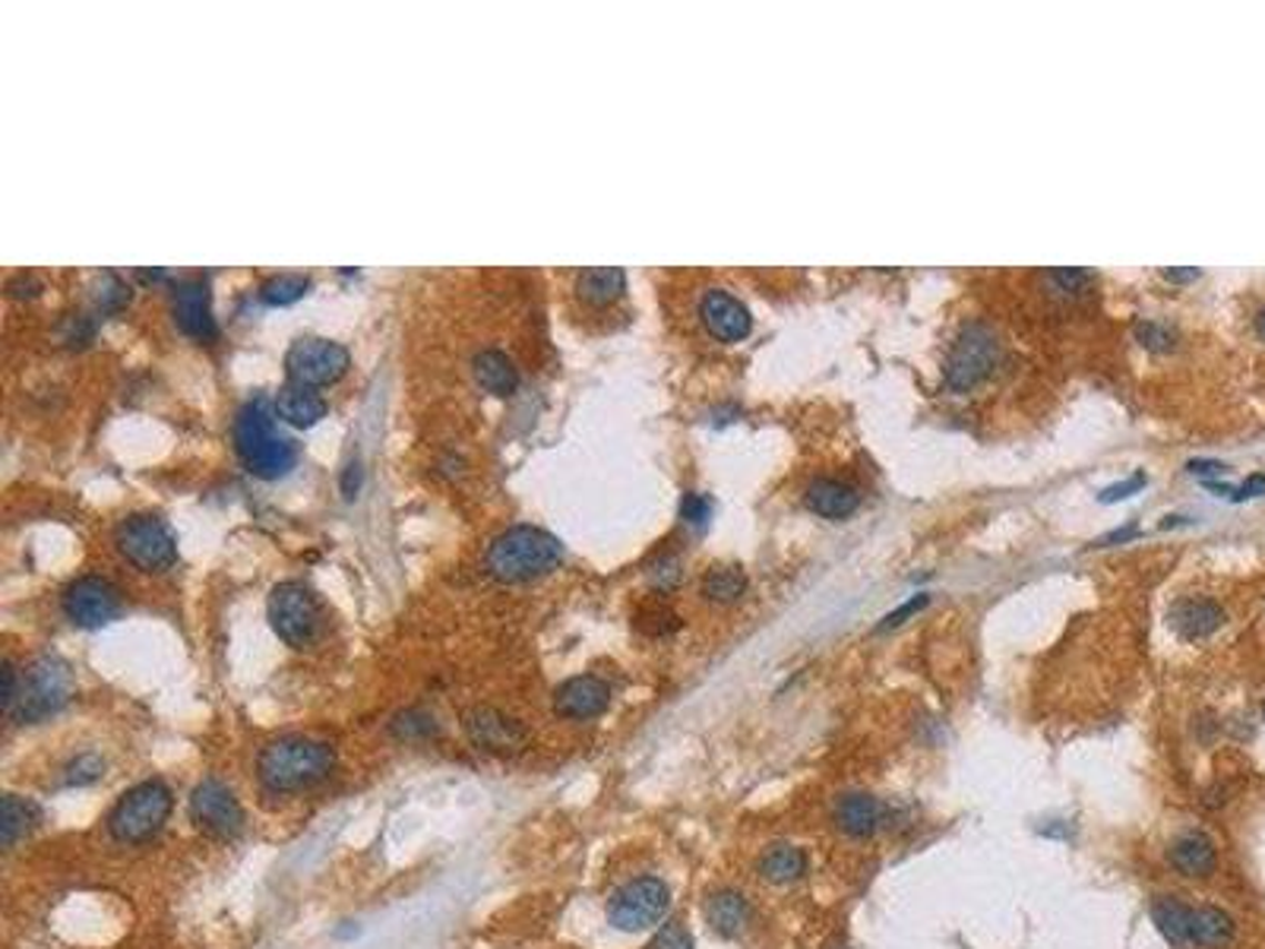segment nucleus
<instances>
[{
  "label": "nucleus",
  "mask_w": 1265,
  "mask_h": 949,
  "mask_svg": "<svg viewBox=\"0 0 1265 949\" xmlns=\"http://www.w3.org/2000/svg\"><path fill=\"white\" fill-rule=\"evenodd\" d=\"M649 949H696V947H693L690 930H686L681 921H667V925L655 933V940L649 943Z\"/></svg>",
  "instance_id": "nucleus-34"
},
{
  "label": "nucleus",
  "mask_w": 1265,
  "mask_h": 949,
  "mask_svg": "<svg viewBox=\"0 0 1265 949\" xmlns=\"http://www.w3.org/2000/svg\"><path fill=\"white\" fill-rule=\"evenodd\" d=\"M171 810H174L171 788L162 779H149L121 795V801L108 813V832L121 846H145L165 829Z\"/></svg>",
  "instance_id": "nucleus-4"
},
{
  "label": "nucleus",
  "mask_w": 1265,
  "mask_h": 949,
  "mask_svg": "<svg viewBox=\"0 0 1265 949\" xmlns=\"http://www.w3.org/2000/svg\"><path fill=\"white\" fill-rule=\"evenodd\" d=\"M705 921L719 937H741V930L750 925V902L744 892L737 889H719L705 902Z\"/></svg>",
  "instance_id": "nucleus-21"
},
{
  "label": "nucleus",
  "mask_w": 1265,
  "mask_h": 949,
  "mask_svg": "<svg viewBox=\"0 0 1265 949\" xmlns=\"http://www.w3.org/2000/svg\"><path fill=\"white\" fill-rule=\"evenodd\" d=\"M20 678L22 675L13 668V661H3V712L7 716L13 712V702H17V693H20Z\"/></svg>",
  "instance_id": "nucleus-40"
},
{
  "label": "nucleus",
  "mask_w": 1265,
  "mask_h": 949,
  "mask_svg": "<svg viewBox=\"0 0 1265 949\" xmlns=\"http://www.w3.org/2000/svg\"><path fill=\"white\" fill-rule=\"evenodd\" d=\"M190 820H193L197 829H203L207 836L219 839V842H234L244 832V826H248L244 807L234 798V791L225 782L212 779V776L193 788V795H190Z\"/></svg>",
  "instance_id": "nucleus-10"
},
{
  "label": "nucleus",
  "mask_w": 1265,
  "mask_h": 949,
  "mask_svg": "<svg viewBox=\"0 0 1265 949\" xmlns=\"http://www.w3.org/2000/svg\"><path fill=\"white\" fill-rule=\"evenodd\" d=\"M626 289V272L621 267H592L582 269L580 279H576V291L585 304H595L604 308L611 301H618Z\"/></svg>",
  "instance_id": "nucleus-25"
},
{
  "label": "nucleus",
  "mask_w": 1265,
  "mask_h": 949,
  "mask_svg": "<svg viewBox=\"0 0 1265 949\" xmlns=\"http://www.w3.org/2000/svg\"><path fill=\"white\" fill-rule=\"evenodd\" d=\"M335 750L313 738H279L257 757V779L270 795H298L330 779Z\"/></svg>",
  "instance_id": "nucleus-1"
},
{
  "label": "nucleus",
  "mask_w": 1265,
  "mask_h": 949,
  "mask_svg": "<svg viewBox=\"0 0 1265 949\" xmlns=\"http://www.w3.org/2000/svg\"><path fill=\"white\" fill-rule=\"evenodd\" d=\"M747 577L741 567H712L703 579V596L712 601H734L744 596Z\"/></svg>",
  "instance_id": "nucleus-29"
},
{
  "label": "nucleus",
  "mask_w": 1265,
  "mask_h": 949,
  "mask_svg": "<svg viewBox=\"0 0 1265 949\" xmlns=\"http://www.w3.org/2000/svg\"><path fill=\"white\" fill-rule=\"evenodd\" d=\"M472 371H475V380L481 383V390L494 392V396H510L519 387V371L516 364H513V358L498 349L478 351L475 361H472Z\"/></svg>",
  "instance_id": "nucleus-23"
},
{
  "label": "nucleus",
  "mask_w": 1265,
  "mask_h": 949,
  "mask_svg": "<svg viewBox=\"0 0 1265 949\" xmlns=\"http://www.w3.org/2000/svg\"><path fill=\"white\" fill-rule=\"evenodd\" d=\"M681 517H684L690 526L703 529L705 522H709V517H712V500L703 495H686L684 503H681Z\"/></svg>",
  "instance_id": "nucleus-36"
},
{
  "label": "nucleus",
  "mask_w": 1265,
  "mask_h": 949,
  "mask_svg": "<svg viewBox=\"0 0 1265 949\" xmlns=\"http://www.w3.org/2000/svg\"><path fill=\"white\" fill-rule=\"evenodd\" d=\"M275 414L282 421H289L291 428H311L317 424L323 414H327V399L313 387H301V383H289L282 387L275 402H272Z\"/></svg>",
  "instance_id": "nucleus-22"
},
{
  "label": "nucleus",
  "mask_w": 1265,
  "mask_h": 949,
  "mask_svg": "<svg viewBox=\"0 0 1265 949\" xmlns=\"http://www.w3.org/2000/svg\"><path fill=\"white\" fill-rule=\"evenodd\" d=\"M390 728H393V735L399 741H424V738L436 735L434 716L424 712V709H405V712H399Z\"/></svg>",
  "instance_id": "nucleus-31"
},
{
  "label": "nucleus",
  "mask_w": 1265,
  "mask_h": 949,
  "mask_svg": "<svg viewBox=\"0 0 1265 949\" xmlns=\"http://www.w3.org/2000/svg\"><path fill=\"white\" fill-rule=\"evenodd\" d=\"M102 282L104 286L99 289V304H102V310H118L127 301L124 282L118 276H111V272H104Z\"/></svg>",
  "instance_id": "nucleus-38"
},
{
  "label": "nucleus",
  "mask_w": 1265,
  "mask_h": 949,
  "mask_svg": "<svg viewBox=\"0 0 1265 949\" xmlns=\"http://www.w3.org/2000/svg\"><path fill=\"white\" fill-rule=\"evenodd\" d=\"M1205 488L1215 491L1218 497H1227V500H1249V497L1265 495V474H1253V478H1246L1244 485H1237V488L1222 485V481H1205Z\"/></svg>",
  "instance_id": "nucleus-33"
},
{
  "label": "nucleus",
  "mask_w": 1265,
  "mask_h": 949,
  "mask_svg": "<svg viewBox=\"0 0 1265 949\" xmlns=\"http://www.w3.org/2000/svg\"><path fill=\"white\" fill-rule=\"evenodd\" d=\"M608 702H611V687L595 675H576L554 690V712L573 722L602 716Z\"/></svg>",
  "instance_id": "nucleus-15"
},
{
  "label": "nucleus",
  "mask_w": 1265,
  "mask_h": 949,
  "mask_svg": "<svg viewBox=\"0 0 1265 949\" xmlns=\"http://www.w3.org/2000/svg\"><path fill=\"white\" fill-rule=\"evenodd\" d=\"M804 503H807V510H813L816 517L849 519L851 513L857 510L861 495H857V488H851L849 481H839V478H816V481L807 488V495H804Z\"/></svg>",
  "instance_id": "nucleus-19"
},
{
  "label": "nucleus",
  "mask_w": 1265,
  "mask_h": 949,
  "mask_svg": "<svg viewBox=\"0 0 1265 949\" xmlns=\"http://www.w3.org/2000/svg\"><path fill=\"white\" fill-rule=\"evenodd\" d=\"M1148 911H1152L1155 928L1162 930V937L1171 947H1189V911L1193 908L1183 906L1174 896H1155Z\"/></svg>",
  "instance_id": "nucleus-27"
},
{
  "label": "nucleus",
  "mask_w": 1265,
  "mask_h": 949,
  "mask_svg": "<svg viewBox=\"0 0 1265 949\" xmlns=\"http://www.w3.org/2000/svg\"><path fill=\"white\" fill-rule=\"evenodd\" d=\"M102 757L99 753H80L77 760H70V763L63 766V785H70V788H83V785H92L102 779Z\"/></svg>",
  "instance_id": "nucleus-32"
},
{
  "label": "nucleus",
  "mask_w": 1265,
  "mask_h": 949,
  "mask_svg": "<svg viewBox=\"0 0 1265 949\" xmlns=\"http://www.w3.org/2000/svg\"><path fill=\"white\" fill-rule=\"evenodd\" d=\"M1224 623V611L1212 599H1183L1171 608V627L1183 640H1205Z\"/></svg>",
  "instance_id": "nucleus-20"
},
{
  "label": "nucleus",
  "mask_w": 1265,
  "mask_h": 949,
  "mask_svg": "<svg viewBox=\"0 0 1265 949\" xmlns=\"http://www.w3.org/2000/svg\"><path fill=\"white\" fill-rule=\"evenodd\" d=\"M285 371H289L291 383L327 387L349 371V349L332 342V339H323V336L294 339L291 349L285 351Z\"/></svg>",
  "instance_id": "nucleus-11"
},
{
  "label": "nucleus",
  "mask_w": 1265,
  "mask_h": 949,
  "mask_svg": "<svg viewBox=\"0 0 1265 949\" xmlns=\"http://www.w3.org/2000/svg\"><path fill=\"white\" fill-rule=\"evenodd\" d=\"M807 873V855H804V848L797 846H772L760 858V877L763 880H769V883H775V887H789V883H797L801 877Z\"/></svg>",
  "instance_id": "nucleus-26"
},
{
  "label": "nucleus",
  "mask_w": 1265,
  "mask_h": 949,
  "mask_svg": "<svg viewBox=\"0 0 1265 949\" xmlns=\"http://www.w3.org/2000/svg\"><path fill=\"white\" fill-rule=\"evenodd\" d=\"M1256 330H1259V336L1265 339V308L1259 310V317H1256Z\"/></svg>",
  "instance_id": "nucleus-46"
},
{
  "label": "nucleus",
  "mask_w": 1265,
  "mask_h": 949,
  "mask_svg": "<svg viewBox=\"0 0 1265 949\" xmlns=\"http://www.w3.org/2000/svg\"><path fill=\"white\" fill-rule=\"evenodd\" d=\"M677 560H664V563H659L655 567V573H652V579H655V586H662V589H671L674 582H677Z\"/></svg>",
  "instance_id": "nucleus-43"
},
{
  "label": "nucleus",
  "mask_w": 1265,
  "mask_h": 949,
  "mask_svg": "<svg viewBox=\"0 0 1265 949\" xmlns=\"http://www.w3.org/2000/svg\"><path fill=\"white\" fill-rule=\"evenodd\" d=\"M311 289V279L301 276V272H282V276H272L270 282L260 289V298L272 304V308H285L294 304L304 291Z\"/></svg>",
  "instance_id": "nucleus-30"
},
{
  "label": "nucleus",
  "mask_w": 1265,
  "mask_h": 949,
  "mask_svg": "<svg viewBox=\"0 0 1265 949\" xmlns=\"http://www.w3.org/2000/svg\"><path fill=\"white\" fill-rule=\"evenodd\" d=\"M1234 940V921L1222 908H1193L1189 911V947H1227Z\"/></svg>",
  "instance_id": "nucleus-24"
},
{
  "label": "nucleus",
  "mask_w": 1265,
  "mask_h": 949,
  "mask_svg": "<svg viewBox=\"0 0 1265 949\" xmlns=\"http://www.w3.org/2000/svg\"><path fill=\"white\" fill-rule=\"evenodd\" d=\"M563 560V545L539 526H513L500 532L484 555V567L494 579L525 582L544 577Z\"/></svg>",
  "instance_id": "nucleus-3"
},
{
  "label": "nucleus",
  "mask_w": 1265,
  "mask_h": 949,
  "mask_svg": "<svg viewBox=\"0 0 1265 949\" xmlns=\"http://www.w3.org/2000/svg\"><path fill=\"white\" fill-rule=\"evenodd\" d=\"M73 697V671L58 656L36 659L20 678V693L13 702L10 719L22 725L44 722L48 716H58Z\"/></svg>",
  "instance_id": "nucleus-5"
},
{
  "label": "nucleus",
  "mask_w": 1265,
  "mask_h": 949,
  "mask_svg": "<svg viewBox=\"0 0 1265 949\" xmlns=\"http://www.w3.org/2000/svg\"><path fill=\"white\" fill-rule=\"evenodd\" d=\"M1263 716H1265V709H1263Z\"/></svg>",
  "instance_id": "nucleus-47"
},
{
  "label": "nucleus",
  "mask_w": 1265,
  "mask_h": 949,
  "mask_svg": "<svg viewBox=\"0 0 1265 949\" xmlns=\"http://www.w3.org/2000/svg\"><path fill=\"white\" fill-rule=\"evenodd\" d=\"M924 605H927V596L921 592V596H914V599H908L905 605H898L895 611H890L886 618L880 620V627H876V630H880V633H886V630H892V627H902V623L912 618V615H917Z\"/></svg>",
  "instance_id": "nucleus-37"
},
{
  "label": "nucleus",
  "mask_w": 1265,
  "mask_h": 949,
  "mask_svg": "<svg viewBox=\"0 0 1265 949\" xmlns=\"http://www.w3.org/2000/svg\"><path fill=\"white\" fill-rule=\"evenodd\" d=\"M832 820L851 839H871L886 826V805L867 791H851L835 801Z\"/></svg>",
  "instance_id": "nucleus-16"
},
{
  "label": "nucleus",
  "mask_w": 1265,
  "mask_h": 949,
  "mask_svg": "<svg viewBox=\"0 0 1265 949\" xmlns=\"http://www.w3.org/2000/svg\"><path fill=\"white\" fill-rule=\"evenodd\" d=\"M174 304V320L178 327L193 336V339H212L215 336V320L209 308V286L203 279H184L174 286L171 294Z\"/></svg>",
  "instance_id": "nucleus-17"
},
{
  "label": "nucleus",
  "mask_w": 1265,
  "mask_h": 949,
  "mask_svg": "<svg viewBox=\"0 0 1265 949\" xmlns=\"http://www.w3.org/2000/svg\"><path fill=\"white\" fill-rule=\"evenodd\" d=\"M1167 861H1171V867H1174L1177 873H1183V877H1189V880H1205V877L1215 873L1218 851H1215V842H1212L1205 832H1183V836H1177V839L1171 842V848H1167Z\"/></svg>",
  "instance_id": "nucleus-18"
},
{
  "label": "nucleus",
  "mask_w": 1265,
  "mask_h": 949,
  "mask_svg": "<svg viewBox=\"0 0 1265 949\" xmlns=\"http://www.w3.org/2000/svg\"><path fill=\"white\" fill-rule=\"evenodd\" d=\"M270 623L275 637L289 642L291 649H308L320 637L323 611L311 589L298 579H285L270 592Z\"/></svg>",
  "instance_id": "nucleus-6"
},
{
  "label": "nucleus",
  "mask_w": 1265,
  "mask_h": 949,
  "mask_svg": "<svg viewBox=\"0 0 1265 949\" xmlns=\"http://www.w3.org/2000/svg\"><path fill=\"white\" fill-rule=\"evenodd\" d=\"M39 820V807L32 801H22L17 795H7L3 798V846L13 848L20 842L22 836L36 826Z\"/></svg>",
  "instance_id": "nucleus-28"
},
{
  "label": "nucleus",
  "mask_w": 1265,
  "mask_h": 949,
  "mask_svg": "<svg viewBox=\"0 0 1265 949\" xmlns=\"http://www.w3.org/2000/svg\"><path fill=\"white\" fill-rule=\"evenodd\" d=\"M671 908V889L659 877H640L621 887L608 902V921L623 933L655 928Z\"/></svg>",
  "instance_id": "nucleus-8"
},
{
  "label": "nucleus",
  "mask_w": 1265,
  "mask_h": 949,
  "mask_svg": "<svg viewBox=\"0 0 1265 949\" xmlns=\"http://www.w3.org/2000/svg\"><path fill=\"white\" fill-rule=\"evenodd\" d=\"M1164 276L1174 282H1186V279H1199V269H1167Z\"/></svg>",
  "instance_id": "nucleus-45"
},
{
  "label": "nucleus",
  "mask_w": 1265,
  "mask_h": 949,
  "mask_svg": "<svg viewBox=\"0 0 1265 949\" xmlns=\"http://www.w3.org/2000/svg\"><path fill=\"white\" fill-rule=\"evenodd\" d=\"M1000 361L996 336L984 323H968L958 332L953 351L946 358V387L955 392L975 390L981 380L994 373Z\"/></svg>",
  "instance_id": "nucleus-9"
},
{
  "label": "nucleus",
  "mask_w": 1265,
  "mask_h": 949,
  "mask_svg": "<svg viewBox=\"0 0 1265 949\" xmlns=\"http://www.w3.org/2000/svg\"><path fill=\"white\" fill-rule=\"evenodd\" d=\"M1047 279L1057 286V291H1085V286L1095 282V276L1088 269H1054Z\"/></svg>",
  "instance_id": "nucleus-35"
},
{
  "label": "nucleus",
  "mask_w": 1265,
  "mask_h": 949,
  "mask_svg": "<svg viewBox=\"0 0 1265 949\" xmlns=\"http://www.w3.org/2000/svg\"><path fill=\"white\" fill-rule=\"evenodd\" d=\"M234 450L248 472L257 478H282L298 462V447L285 433L275 431V409H270L267 396H253L234 414Z\"/></svg>",
  "instance_id": "nucleus-2"
},
{
  "label": "nucleus",
  "mask_w": 1265,
  "mask_h": 949,
  "mask_svg": "<svg viewBox=\"0 0 1265 949\" xmlns=\"http://www.w3.org/2000/svg\"><path fill=\"white\" fill-rule=\"evenodd\" d=\"M465 735L478 750H488V753H519L529 738L516 719L488 706H478L465 716Z\"/></svg>",
  "instance_id": "nucleus-13"
},
{
  "label": "nucleus",
  "mask_w": 1265,
  "mask_h": 949,
  "mask_svg": "<svg viewBox=\"0 0 1265 949\" xmlns=\"http://www.w3.org/2000/svg\"><path fill=\"white\" fill-rule=\"evenodd\" d=\"M1142 485H1145V474L1136 472L1133 478H1126V481H1117V485H1111V488H1104L1101 491V500L1104 503H1114V500H1123V497H1130L1133 491H1139Z\"/></svg>",
  "instance_id": "nucleus-41"
},
{
  "label": "nucleus",
  "mask_w": 1265,
  "mask_h": 949,
  "mask_svg": "<svg viewBox=\"0 0 1265 949\" xmlns=\"http://www.w3.org/2000/svg\"><path fill=\"white\" fill-rule=\"evenodd\" d=\"M700 317L705 330L712 332L719 342H741L753 330V317L741 298H734L725 289H709L700 301Z\"/></svg>",
  "instance_id": "nucleus-14"
},
{
  "label": "nucleus",
  "mask_w": 1265,
  "mask_h": 949,
  "mask_svg": "<svg viewBox=\"0 0 1265 949\" xmlns=\"http://www.w3.org/2000/svg\"><path fill=\"white\" fill-rule=\"evenodd\" d=\"M61 608L67 620H73L77 627H102L108 620L118 618L121 611V592L114 582H108L104 577H80L73 579L61 596Z\"/></svg>",
  "instance_id": "nucleus-12"
},
{
  "label": "nucleus",
  "mask_w": 1265,
  "mask_h": 949,
  "mask_svg": "<svg viewBox=\"0 0 1265 949\" xmlns=\"http://www.w3.org/2000/svg\"><path fill=\"white\" fill-rule=\"evenodd\" d=\"M1139 339L1142 346H1148V349H1171V330L1167 327H1162V323H1139Z\"/></svg>",
  "instance_id": "nucleus-39"
},
{
  "label": "nucleus",
  "mask_w": 1265,
  "mask_h": 949,
  "mask_svg": "<svg viewBox=\"0 0 1265 949\" xmlns=\"http://www.w3.org/2000/svg\"><path fill=\"white\" fill-rule=\"evenodd\" d=\"M42 289L39 286V279L36 276H29V272H20V276H13L10 282H7V291L13 294V298H32L36 291Z\"/></svg>",
  "instance_id": "nucleus-42"
},
{
  "label": "nucleus",
  "mask_w": 1265,
  "mask_h": 949,
  "mask_svg": "<svg viewBox=\"0 0 1265 949\" xmlns=\"http://www.w3.org/2000/svg\"><path fill=\"white\" fill-rule=\"evenodd\" d=\"M114 545L143 573H165L178 560V545L168 526L152 513H130L121 519L114 529Z\"/></svg>",
  "instance_id": "nucleus-7"
},
{
  "label": "nucleus",
  "mask_w": 1265,
  "mask_h": 949,
  "mask_svg": "<svg viewBox=\"0 0 1265 949\" xmlns=\"http://www.w3.org/2000/svg\"><path fill=\"white\" fill-rule=\"evenodd\" d=\"M1193 474H1203V478H1208V474H1224L1227 472V466L1224 462H1212V459H1193L1189 466H1186Z\"/></svg>",
  "instance_id": "nucleus-44"
}]
</instances>
